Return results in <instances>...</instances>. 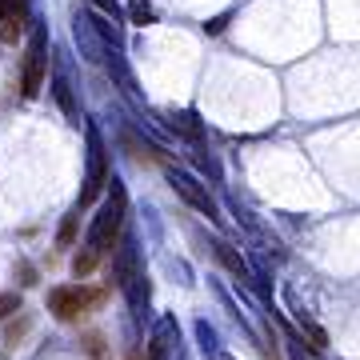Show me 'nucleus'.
<instances>
[{
	"label": "nucleus",
	"instance_id": "8",
	"mask_svg": "<svg viewBox=\"0 0 360 360\" xmlns=\"http://www.w3.org/2000/svg\"><path fill=\"white\" fill-rule=\"evenodd\" d=\"M172 345H176V324H172V316H165V321L156 324L153 340H148V356L144 360H168Z\"/></svg>",
	"mask_w": 360,
	"mask_h": 360
},
{
	"label": "nucleus",
	"instance_id": "19",
	"mask_svg": "<svg viewBox=\"0 0 360 360\" xmlns=\"http://www.w3.org/2000/svg\"><path fill=\"white\" fill-rule=\"evenodd\" d=\"M132 16H136V20H153V13H148V4H144V0L132 4Z\"/></svg>",
	"mask_w": 360,
	"mask_h": 360
},
{
	"label": "nucleus",
	"instance_id": "1",
	"mask_svg": "<svg viewBox=\"0 0 360 360\" xmlns=\"http://www.w3.org/2000/svg\"><path fill=\"white\" fill-rule=\"evenodd\" d=\"M104 300H108V288H92V284H60V288H52L49 292V312L56 321H84L92 312L101 309Z\"/></svg>",
	"mask_w": 360,
	"mask_h": 360
},
{
	"label": "nucleus",
	"instance_id": "12",
	"mask_svg": "<svg viewBox=\"0 0 360 360\" xmlns=\"http://www.w3.org/2000/svg\"><path fill=\"white\" fill-rule=\"evenodd\" d=\"M77 224H80V208H72V212L65 217V224H60V232H56V245H60V248L77 245Z\"/></svg>",
	"mask_w": 360,
	"mask_h": 360
},
{
	"label": "nucleus",
	"instance_id": "7",
	"mask_svg": "<svg viewBox=\"0 0 360 360\" xmlns=\"http://www.w3.org/2000/svg\"><path fill=\"white\" fill-rule=\"evenodd\" d=\"M212 257H217L220 264H224V269H229L240 284H252V272H248L245 257H240V252H236V248H232L229 240H212Z\"/></svg>",
	"mask_w": 360,
	"mask_h": 360
},
{
	"label": "nucleus",
	"instance_id": "13",
	"mask_svg": "<svg viewBox=\"0 0 360 360\" xmlns=\"http://www.w3.org/2000/svg\"><path fill=\"white\" fill-rule=\"evenodd\" d=\"M96 264H101V252L84 245V252H77V260H72V272H77L80 281H84V276H89L92 269H96Z\"/></svg>",
	"mask_w": 360,
	"mask_h": 360
},
{
	"label": "nucleus",
	"instance_id": "3",
	"mask_svg": "<svg viewBox=\"0 0 360 360\" xmlns=\"http://www.w3.org/2000/svg\"><path fill=\"white\" fill-rule=\"evenodd\" d=\"M44 72H49V56H44V32H32L25 44V60H20V96H37L44 89Z\"/></svg>",
	"mask_w": 360,
	"mask_h": 360
},
{
	"label": "nucleus",
	"instance_id": "15",
	"mask_svg": "<svg viewBox=\"0 0 360 360\" xmlns=\"http://www.w3.org/2000/svg\"><path fill=\"white\" fill-rule=\"evenodd\" d=\"M13 312H20V296L16 292H0V321L13 316Z\"/></svg>",
	"mask_w": 360,
	"mask_h": 360
},
{
	"label": "nucleus",
	"instance_id": "20",
	"mask_svg": "<svg viewBox=\"0 0 360 360\" xmlns=\"http://www.w3.org/2000/svg\"><path fill=\"white\" fill-rule=\"evenodd\" d=\"M124 360H144V356H141V352H129V356H124Z\"/></svg>",
	"mask_w": 360,
	"mask_h": 360
},
{
	"label": "nucleus",
	"instance_id": "9",
	"mask_svg": "<svg viewBox=\"0 0 360 360\" xmlns=\"http://www.w3.org/2000/svg\"><path fill=\"white\" fill-rule=\"evenodd\" d=\"M124 148H132V156L136 160H153V165H168V156L156 148V144L141 141V136H132V132H124Z\"/></svg>",
	"mask_w": 360,
	"mask_h": 360
},
{
	"label": "nucleus",
	"instance_id": "16",
	"mask_svg": "<svg viewBox=\"0 0 360 360\" xmlns=\"http://www.w3.org/2000/svg\"><path fill=\"white\" fill-rule=\"evenodd\" d=\"M92 4H96V8H101V13L108 16V20H124V8H120L116 0H92Z\"/></svg>",
	"mask_w": 360,
	"mask_h": 360
},
{
	"label": "nucleus",
	"instance_id": "17",
	"mask_svg": "<svg viewBox=\"0 0 360 360\" xmlns=\"http://www.w3.org/2000/svg\"><path fill=\"white\" fill-rule=\"evenodd\" d=\"M56 101L65 104V112H68V116H77V104H72V92H68L65 80H56Z\"/></svg>",
	"mask_w": 360,
	"mask_h": 360
},
{
	"label": "nucleus",
	"instance_id": "4",
	"mask_svg": "<svg viewBox=\"0 0 360 360\" xmlns=\"http://www.w3.org/2000/svg\"><path fill=\"white\" fill-rule=\"evenodd\" d=\"M104 184H112V176H108V160H104L101 136H96V132H89V188H84V196H80L77 208H89Z\"/></svg>",
	"mask_w": 360,
	"mask_h": 360
},
{
	"label": "nucleus",
	"instance_id": "5",
	"mask_svg": "<svg viewBox=\"0 0 360 360\" xmlns=\"http://www.w3.org/2000/svg\"><path fill=\"white\" fill-rule=\"evenodd\" d=\"M168 180H172V188H176L188 205L196 208V212H205L208 220H220L217 217V200L208 196V188L200 184V180H193V176H184V172H176V168H168Z\"/></svg>",
	"mask_w": 360,
	"mask_h": 360
},
{
	"label": "nucleus",
	"instance_id": "14",
	"mask_svg": "<svg viewBox=\"0 0 360 360\" xmlns=\"http://www.w3.org/2000/svg\"><path fill=\"white\" fill-rule=\"evenodd\" d=\"M288 356L292 360H312V348H304V336L288 333Z\"/></svg>",
	"mask_w": 360,
	"mask_h": 360
},
{
	"label": "nucleus",
	"instance_id": "6",
	"mask_svg": "<svg viewBox=\"0 0 360 360\" xmlns=\"http://www.w3.org/2000/svg\"><path fill=\"white\" fill-rule=\"evenodd\" d=\"M28 25V0H0V44H16Z\"/></svg>",
	"mask_w": 360,
	"mask_h": 360
},
{
	"label": "nucleus",
	"instance_id": "10",
	"mask_svg": "<svg viewBox=\"0 0 360 360\" xmlns=\"http://www.w3.org/2000/svg\"><path fill=\"white\" fill-rule=\"evenodd\" d=\"M168 124H172V132H184L188 141H200V132H205L193 112H168Z\"/></svg>",
	"mask_w": 360,
	"mask_h": 360
},
{
	"label": "nucleus",
	"instance_id": "2",
	"mask_svg": "<svg viewBox=\"0 0 360 360\" xmlns=\"http://www.w3.org/2000/svg\"><path fill=\"white\" fill-rule=\"evenodd\" d=\"M124 212H129V196L120 188V180H112V193L108 200L101 205V212L92 217V229H89V248L104 252V248H116L120 240V229H124Z\"/></svg>",
	"mask_w": 360,
	"mask_h": 360
},
{
	"label": "nucleus",
	"instance_id": "18",
	"mask_svg": "<svg viewBox=\"0 0 360 360\" xmlns=\"http://www.w3.org/2000/svg\"><path fill=\"white\" fill-rule=\"evenodd\" d=\"M28 328V316H20V324H13V328H8V345H16V340H20V333H25Z\"/></svg>",
	"mask_w": 360,
	"mask_h": 360
},
{
	"label": "nucleus",
	"instance_id": "11",
	"mask_svg": "<svg viewBox=\"0 0 360 360\" xmlns=\"http://www.w3.org/2000/svg\"><path fill=\"white\" fill-rule=\"evenodd\" d=\"M80 348H84V356L89 360H112L108 356V340H104L101 333H89L84 340H80Z\"/></svg>",
	"mask_w": 360,
	"mask_h": 360
}]
</instances>
